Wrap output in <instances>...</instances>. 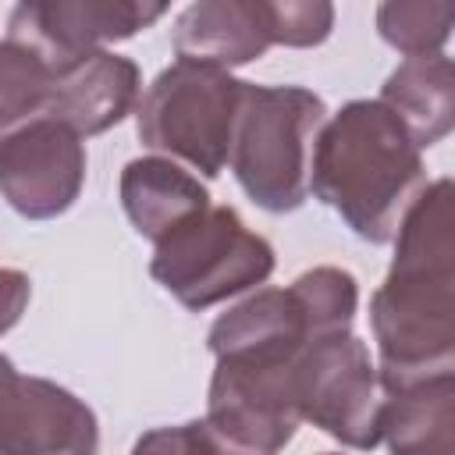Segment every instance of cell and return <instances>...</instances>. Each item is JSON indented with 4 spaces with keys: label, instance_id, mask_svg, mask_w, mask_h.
Segmentation results:
<instances>
[{
    "label": "cell",
    "instance_id": "obj_1",
    "mask_svg": "<svg viewBox=\"0 0 455 455\" xmlns=\"http://www.w3.org/2000/svg\"><path fill=\"white\" fill-rule=\"evenodd\" d=\"M395 259L370 299L384 391L455 373V213L451 178L427 185L395 231Z\"/></svg>",
    "mask_w": 455,
    "mask_h": 455
},
{
    "label": "cell",
    "instance_id": "obj_2",
    "mask_svg": "<svg viewBox=\"0 0 455 455\" xmlns=\"http://www.w3.org/2000/svg\"><path fill=\"white\" fill-rule=\"evenodd\" d=\"M423 188L419 146L380 100H352L320 128L309 192L363 242H391Z\"/></svg>",
    "mask_w": 455,
    "mask_h": 455
},
{
    "label": "cell",
    "instance_id": "obj_3",
    "mask_svg": "<svg viewBox=\"0 0 455 455\" xmlns=\"http://www.w3.org/2000/svg\"><path fill=\"white\" fill-rule=\"evenodd\" d=\"M327 103L306 85H252L245 82L231 171L242 192L267 213H291L309 196V164Z\"/></svg>",
    "mask_w": 455,
    "mask_h": 455
},
{
    "label": "cell",
    "instance_id": "obj_4",
    "mask_svg": "<svg viewBox=\"0 0 455 455\" xmlns=\"http://www.w3.org/2000/svg\"><path fill=\"white\" fill-rule=\"evenodd\" d=\"M359 309V284L341 267L302 270L288 288H256L220 313L206 334L210 352L295 363L313 341L345 334Z\"/></svg>",
    "mask_w": 455,
    "mask_h": 455
},
{
    "label": "cell",
    "instance_id": "obj_5",
    "mask_svg": "<svg viewBox=\"0 0 455 455\" xmlns=\"http://www.w3.org/2000/svg\"><path fill=\"white\" fill-rule=\"evenodd\" d=\"M245 82L224 68L174 60L135 103V132L146 149L181 160L203 178L228 167Z\"/></svg>",
    "mask_w": 455,
    "mask_h": 455
},
{
    "label": "cell",
    "instance_id": "obj_6",
    "mask_svg": "<svg viewBox=\"0 0 455 455\" xmlns=\"http://www.w3.org/2000/svg\"><path fill=\"white\" fill-rule=\"evenodd\" d=\"M153 245V281L192 313L263 284L277 267L274 245L256 235L238 210L213 203Z\"/></svg>",
    "mask_w": 455,
    "mask_h": 455
},
{
    "label": "cell",
    "instance_id": "obj_7",
    "mask_svg": "<svg viewBox=\"0 0 455 455\" xmlns=\"http://www.w3.org/2000/svg\"><path fill=\"white\" fill-rule=\"evenodd\" d=\"M295 363L259 355L217 359L203 427L220 455L284 451L302 423L295 409Z\"/></svg>",
    "mask_w": 455,
    "mask_h": 455
},
{
    "label": "cell",
    "instance_id": "obj_8",
    "mask_svg": "<svg viewBox=\"0 0 455 455\" xmlns=\"http://www.w3.org/2000/svg\"><path fill=\"white\" fill-rule=\"evenodd\" d=\"M295 409L299 419L345 448L373 451L380 444L384 384L366 341L352 331L313 341L295 363Z\"/></svg>",
    "mask_w": 455,
    "mask_h": 455
},
{
    "label": "cell",
    "instance_id": "obj_9",
    "mask_svg": "<svg viewBox=\"0 0 455 455\" xmlns=\"http://www.w3.org/2000/svg\"><path fill=\"white\" fill-rule=\"evenodd\" d=\"M164 4L146 0H28L7 14V39L32 50L50 71L82 60L103 43L132 39L164 18Z\"/></svg>",
    "mask_w": 455,
    "mask_h": 455
},
{
    "label": "cell",
    "instance_id": "obj_10",
    "mask_svg": "<svg viewBox=\"0 0 455 455\" xmlns=\"http://www.w3.org/2000/svg\"><path fill=\"white\" fill-rule=\"evenodd\" d=\"M85 185L82 139L53 121L36 117L0 139V196L28 220H53L75 206Z\"/></svg>",
    "mask_w": 455,
    "mask_h": 455
},
{
    "label": "cell",
    "instance_id": "obj_11",
    "mask_svg": "<svg viewBox=\"0 0 455 455\" xmlns=\"http://www.w3.org/2000/svg\"><path fill=\"white\" fill-rule=\"evenodd\" d=\"M0 455H100L96 412L46 377H14L0 391Z\"/></svg>",
    "mask_w": 455,
    "mask_h": 455
},
{
    "label": "cell",
    "instance_id": "obj_12",
    "mask_svg": "<svg viewBox=\"0 0 455 455\" xmlns=\"http://www.w3.org/2000/svg\"><path fill=\"white\" fill-rule=\"evenodd\" d=\"M139 89H142V75L132 57L92 50L82 60L53 71L46 117L68 124L78 139L103 135L135 110Z\"/></svg>",
    "mask_w": 455,
    "mask_h": 455
},
{
    "label": "cell",
    "instance_id": "obj_13",
    "mask_svg": "<svg viewBox=\"0 0 455 455\" xmlns=\"http://www.w3.org/2000/svg\"><path fill=\"white\" fill-rule=\"evenodd\" d=\"M178 60L210 68H238L259 60L277 43V21L270 0H199L174 21Z\"/></svg>",
    "mask_w": 455,
    "mask_h": 455
},
{
    "label": "cell",
    "instance_id": "obj_14",
    "mask_svg": "<svg viewBox=\"0 0 455 455\" xmlns=\"http://www.w3.org/2000/svg\"><path fill=\"white\" fill-rule=\"evenodd\" d=\"M121 206L142 238L160 242L181 220L206 210L210 192L181 164L167 156H139L121 171Z\"/></svg>",
    "mask_w": 455,
    "mask_h": 455
},
{
    "label": "cell",
    "instance_id": "obj_15",
    "mask_svg": "<svg viewBox=\"0 0 455 455\" xmlns=\"http://www.w3.org/2000/svg\"><path fill=\"white\" fill-rule=\"evenodd\" d=\"M455 373L384 391L380 441L391 455H455Z\"/></svg>",
    "mask_w": 455,
    "mask_h": 455
},
{
    "label": "cell",
    "instance_id": "obj_16",
    "mask_svg": "<svg viewBox=\"0 0 455 455\" xmlns=\"http://www.w3.org/2000/svg\"><path fill=\"white\" fill-rule=\"evenodd\" d=\"M380 103L398 117L409 139L423 149L441 142L455 124V71L444 53L402 60L384 89Z\"/></svg>",
    "mask_w": 455,
    "mask_h": 455
},
{
    "label": "cell",
    "instance_id": "obj_17",
    "mask_svg": "<svg viewBox=\"0 0 455 455\" xmlns=\"http://www.w3.org/2000/svg\"><path fill=\"white\" fill-rule=\"evenodd\" d=\"M53 71L25 46L0 43V139L25 128L36 117H46Z\"/></svg>",
    "mask_w": 455,
    "mask_h": 455
},
{
    "label": "cell",
    "instance_id": "obj_18",
    "mask_svg": "<svg viewBox=\"0 0 455 455\" xmlns=\"http://www.w3.org/2000/svg\"><path fill=\"white\" fill-rule=\"evenodd\" d=\"M455 25V7L448 0H387L377 7V32L398 53L437 57Z\"/></svg>",
    "mask_w": 455,
    "mask_h": 455
},
{
    "label": "cell",
    "instance_id": "obj_19",
    "mask_svg": "<svg viewBox=\"0 0 455 455\" xmlns=\"http://www.w3.org/2000/svg\"><path fill=\"white\" fill-rule=\"evenodd\" d=\"M274 21L281 46H316L334 28V7L323 0H277Z\"/></svg>",
    "mask_w": 455,
    "mask_h": 455
},
{
    "label": "cell",
    "instance_id": "obj_20",
    "mask_svg": "<svg viewBox=\"0 0 455 455\" xmlns=\"http://www.w3.org/2000/svg\"><path fill=\"white\" fill-rule=\"evenodd\" d=\"M132 455H220L210 441L203 419H188L178 427H153L135 444Z\"/></svg>",
    "mask_w": 455,
    "mask_h": 455
},
{
    "label": "cell",
    "instance_id": "obj_21",
    "mask_svg": "<svg viewBox=\"0 0 455 455\" xmlns=\"http://www.w3.org/2000/svg\"><path fill=\"white\" fill-rule=\"evenodd\" d=\"M32 299V281L25 270L0 267V334H7L28 309Z\"/></svg>",
    "mask_w": 455,
    "mask_h": 455
},
{
    "label": "cell",
    "instance_id": "obj_22",
    "mask_svg": "<svg viewBox=\"0 0 455 455\" xmlns=\"http://www.w3.org/2000/svg\"><path fill=\"white\" fill-rule=\"evenodd\" d=\"M14 377H18V370H14V363H11V359H7L4 352H0V391H4V387H7V384H11Z\"/></svg>",
    "mask_w": 455,
    "mask_h": 455
},
{
    "label": "cell",
    "instance_id": "obj_23",
    "mask_svg": "<svg viewBox=\"0 0 455 455\" xmlns=\"http://www.w3.org/2000/svg\"><path fill=\"white\" fill-rule=\"evenodd\" d=\"M320 455H341V451H320Z\"/></svg>",
    "mask_w": 455,
    "mask_h": 455
}]
</instances>
